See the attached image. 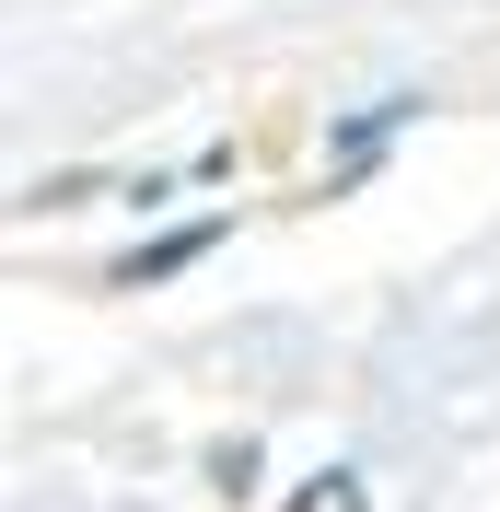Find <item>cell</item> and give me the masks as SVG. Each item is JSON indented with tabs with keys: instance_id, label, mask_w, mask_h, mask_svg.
<instances>
[{
	"instance_id": "7a4b0ae2",
	"label": "cell",
	"mask_w": 500,
	"mask_h": 512,
	"mask_svg": "<svg viewBox=\"0 0 500 512\" xmlns=\"http://www.w3.org/2000/svg\"><path fill=\"white\" fill-rule=\"evenodd\" d=\"M291 512H361V478H314V489H303Z\"/></svg>"
},
{
	"instance_id": "6da1fadb",
	"label": "cell",
	"mask_w": 500,
	"mask_h": 512,
	"mask_svg": "<svg viewBox=\"0 0 500 512\" xmlns=\"http://www.w3.org/2000/svg\"><path fill=\"white\" fill-rule=\"evenodd\" d=\"M210 245H221V222H187V233H163V245H140V256L117 268V291H152V280H175V268H198Z\"/></svg>"
}]
</instances>
